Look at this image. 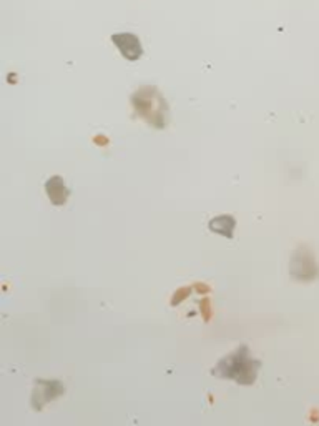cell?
Instances as JSON below:
<instances>
[{
    "instance_id": "2",
    "label": "cell",
    "mask_w": 319,
    "mask_h": 426,
    "mask_svg": "<svg viewBox=\"0 0 319 426\" xmlns=\"http://www.w3.org/2000/svg\"><path fill=\"white\" fill-rule=\"evenodd\" d=\"M131 105L139 117L155 129H165L168 124V104L156 87H141L131 95Z\"/></svg>"
},
{
    "instance_id": "7",
    "label": "cell",
    "mask_w": 319,
    "mask_h": 426,
    "mask_svg": "<svg viewBox=\"0 0 319 426\" xmlns=\"http://www.w3.org/2000/svg\"><path fill=\"white\" fill-rule=\"evenodd\" d=\"M208 227L211 232L232 240L234 228H237V220H234V217H232V215H220V217H215L213 220H210Z\"/></svg>"
},
{
    "instance_id": "9",
    "label": "cell",
    "mask_w": 319,
    "mask_h": 426,
    "mask_svg": "<svg viewBox=\"0 0 319 426\" xmlns=\"http://www.w3.org/2000/svg\"><path fill=\"white\" fill-rule=\"evenodd\" d=\"M208 305H210V300H208V298H205V300L201 302V307H203V316L206 318V320H208V318H210V313H208Z\"/></svg>"
},
{
    "instance_id": "10",
    "label": "cell",
    "mask_w": 319,
    "mask_h": 426,
    "mask_svg": "<svg viewBox=\"0 0 319 426\" xmlns=\"http://www.w3.org/2000/svg\"><path fill=\"white\" fill-rule=\"evenodd\" d=\"M95 144H109V139H105V137H97L95 139Z\"/></svg>"
},
{
    "instance_id": "8",
    "label": "cell",
    "mask_w": 319,
    "mask_h": 426,
    "mask_svg": "<svg viewBox=\"0 0 319 426\" xmlns=\"http://www.w3.org/2000/svg\"><path fill=\"white\" fill-rule=\"evenodd\" d=\"M191 293V288H180L178 292H176V295L173 297V300H171V303L173 305H178V303L183 300V298H186Z\"/></svg>"
},
{
    "instance_id": "1",
    "label": "cell",
    "mask_w": 319,
    "mask_h": 426,
    "mask_svg": "<svg viewBox=\"0 0 319 426\" xmlns=\"http://www.w3.org/2000/svg\"><path fill=\"white\" fill-rule=\"evenodd\" d=\"M261 368V361L253 358L247 345H242L233 353L222 358L211 370V375L223 380H233L238 385L249 386L258 378V371Z\"/></svg>"
},
{
    "instance_id": "6",
    "label": "cell",
    "mask_w": 319,
    "mask_h": 426,
    "mask_svg": "<svg viewBox=\"0 0 319 426\" xmlns=\"http://www.w3.org/2000/svg\"><path fill=\"white\" fill-rule=\"evenodd\" d=\"M45 192L53 205H63L68 200V195H70V190L67 188L60 175H53V177L47 180Z\"/></svg>"
},
{
    "instance_id": "5",
    "label": "cell",
    "mask_w": 319,
    "mask_h": 426,
    "mask_svg": "<svg viewBox=\"0 0 319 426\" xmlns=\"http://www.w3.org/2000/svg\"><path fill=\"white\" fill-rule=\"evenodd\" d=\"M306 272L309 280L318 275L316 263H314L313 253L306 248H299L291 258V275L298 280H306Z\"/></svg>"
},
{
    "instance_id": "4",
    "label": "cell",
    "mask_w": 319,
    "mask_h": 426,
    "mask_svg": "<svg viewBox=\"0 0 319 426\" xmlns=\"http://www.w3.org/2000/svg\"><path fill=\"white\" fill-rule=\"evenodd\" d=\"M112 42L115 43V47L119 48L120 53L126 58V60L135 62L144 55V47H141L140 38L136 37L135 33H130V32L114 33V36H112Z\"/></svg>"
},
{
    "instance_id": "3",
    "label": "cell",
    "mask_w": 319,
    "mask_h": 426,
    "mask_svg": "<svg viewBox=\"0 0 319 426\" xmlns=\"http://www.w3.org/2000/svg\"><path fill=\"white\" fill-rule=\"evenodd\" d=\"M36 390L32 393V406L33 410H42L47 403H50L52 400L58 398L63 393V385L60 381H47V380H37Z\"/></svg>"
}]
</instances>
